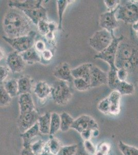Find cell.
<instances>
[{
    "instance_id": "cell-32",
    "label": "cell",
    "mask_w": 138,
    "mask_h": 155,
    "mask_svg": "<svg viewBox=\"0 0 138 155\" xmlns=\"http://www.w3.org/2000/svg\"><path fill=\"white\" fill-rule=\"evenodd\" d=\"M78 152V146L76 144L62 146L57 155H75Z\"/></svg>"
},
{
    "instance_id": "cell-28",
    "label": "cell",
    "mask_w": 138,
    "mask_h": 155,
    "mask_svg": "<svg viewBox=\"0 0 138 155\" xmlns=\"http://www.w3.org/2000/svg\"><path fill=\"white\" fill-rule=\"evenodd\" d=\"M56 2H57L58 14V18H59V25L58 28L60 30H61L62 29V22L63 20V14L69 4L70 3L71 1L68 0H58Z\"/></svg>"
},
{
    "instance_id": "cell-6",
    "label": "cell",
    "mask_w": 138,
    "mask_h": 155,
    "mask_svg": "<svg viewBox=\"0 0 138 155\" xmlns=\"http://www.w3.org/2000/svg\"><path fill=\"white\" fill-rule=\"evenodd\" d=\"M37 35L36 32L32 31L27 35L17 37L14 38H9L7 36H2V39L7 42L15 51L22 53L33 47Z\"/></svg>"
},
{
    "instance_id": "cell-3",
    "label": "cell",
    "mask_w": 138,
    "mask_h": 155,
    "mask_svg": "<svg viewBox=\"0 0 138 155\" xmlns=\"http://www.w3.org/2000/svg\"><path fill=\"white\" fill-rule=\"evenodd\" d=\"M122 42L117 49L115 66L117 69H125L130 72L138 65V51L130 44Z\"/></svg>"
},
{
    "instance_id": "cell-36",
    "label": "cell",
    "mask_w": 138,
    "mask_h": 155,
    "mask_svg": "<svg viewBox=\"0 0 138 155\" xmlns=\"http://www.w3.org/2000/svg\"><path fill=\"white\" fill-rule=\"evenodd\" d=\"M98 109L99 111L104 114L109 115L110 104L108 97L101 100L98 105Z\"/></svg>"
},
{
    "instance_id": "cell-7",
    "label": "cell",
    "mask_w": 138,
    "mask_h": 155,
    "mask_svg": "<svg viewBox=\"0 0 138 155\" xmlns=\"http://www.w3.org/2000/svg\"><path fill=\"white\" fill-rule=\"evenodd\" d=\"M114 33L102 29L93 34L89 40V44L93 49L101 53L106 49L113 40Z\"/></svg>"
},
{
    "instance_id": "cell-30",
    "label": "cell",
    "mask_w": 138,
    "mask_h": 155,
    "mask_svg": "<svg viewBox=\"0 0 138 155\" xmlns=\"http://www.w3.org/2000/svg\"><path fill=\"white\" fill-rule=\"evenodd\" d=\"M118 147L123 155H138V148L126 144L122 141H119Z\"/></svg>"
},
{
    "instance_id": "cell-39",
    "label": "cell",
    "mask_w": 138,
    "mask_h": 155,
    "mask_svg": "<svg viewBox=\"0 0 138 155\" xmlns=\"http://www.w3.org/2000/svg\"><path fill=\"white\" fill-rule=\"evenodd\" d=\"M121 1L119 0H105L104 2L108 11H112L117 9L121 4Z\"/></svg>"
},
{
    "instance_id": "cell-17",
    "label": "cell",
    "mask_w": 138,
    "mask_h": 155,
    "mask_svg": "<svg viewBox=\"0 0 138 155\" xmlns=\"http://www.w3.org/2000/svg\"><path fill=\"white\" fill-rule=\"evenodd\" d=\"M121 97L122 95L117 91H112L109 95L108 98L110 104L109 115L116 116L120 113Z\"/></svg>"
},
{
    "instance_id": "cell-12",
    "label": "cell",
    "mask_w": 138,
    "mask_h": 155,
    "mask_svg": "<svg viewBox=\"0 0 138 155\" xmlns=\"http://www.w3.org/2000/svg\"><path fill=\"white\" fill-rule=\"evenodd\" d=\"M6 63L12 73H20L24 70L26 62L23 60L21 53L14 51L7 56Z\"/></svg>"
},
{
    "instance_id": "cell-42",
    "label": "cell",
    "mask_w": 138,
    "mask_h": 155,
    "mask_svg": "<svg viewBox=\"0 0 138 155\" xmlns=\"http://www.w3.org/2000/svg\"><path fill=\"white\" fill-rule=\"evenodd\" d=\"M34 47L39 53H42V52H43L45 50L47 49L45 42L41 40L37 41V42L35 44Z\"/></svg>"
},
{
    "instance_id": "cell-13",
    "label": "cell",
    "mask_w": 138,
    "mask_h": 155,
    "mask_svg": "<svg viewBox=\"0 0 138 155\" xmlns=\"http://www.w3.org/2000/svg\"><path fill=\"white\" fill-rule=\"evenodd\" d=\"M108 73L93 64L91 67L90 87L94 88L102 85L108 84Z\"/></svg>"
},
{
    "instance_id": "cell-5",
    "label": "cell",
    "mask_w": 138,
    "mask_h": 155,
    "mask_svg": "<svg viewBox=\"0 0 138 155\" xmlns=\"http://www.w3.org/2000/svg\"><path fill=\"white\" fill-rule=\"evenodd\" d=\"M51 88V95L56 104L65 106L72 98V92L67 82L57 80Z\"/></svg>"
},
{
    "instance_id": "cell-38",
    "label": "cell",
    "mask_w": 138,
    "mask_h": 155,
    "mask_svg": "<svg viewBox=\"0 0 138 155\" xmlns=\"http://www.w3.org/2000/svg\"><path fill=\"white\" fill-rule=\"evenodd\" d=\"M84 147L85 151L89 155H95L96 152V147L94 145L90 140L84 141Z\"/></svg>"
},
{
    "instance_id": "cell-11",
    "label": "cell",
    "mask_w": 138,
    "mask_h": 155,
    "mask_svg": "<svg viewBox=\"0 0 138 155\" xmlns=\"http://www.w3.org/2000/svg\"><path fill=\"white\" fill-rule=\"evenodd\" d=\"M39 117L40 115L36 110L29 113L20 114L18 120V126L21 134L35 125L38 121Z\"/></svg>"
},
{
    "instance_id": "cell-26",
    "label": "cell",
    "mask_w": 138,
    "mask_h": 155,
    "mask_svg": "<svg viewBox=\"0 0 138 155\" xmlns=\"http://www.w3.org/2000/svg\"><path fill=\"white\" fill-rule=\"evenodd\" d=\"M61 120L59 114L56 112H53L51 114V127H50V136H54L58 131L60 130Z\"/></svg>"
},
{
    "instance_id": "cell-21",
    "label": "cell",
    "mask_w": 138,
    "mask_h": 155,
    "mask_svg": "<svg viewBox=\"0 0 138 155\" xmlns=\"http://www.w3.org/2000/svg\"><path fill=\"white\" fill-rule=\"evenodd\" d=\"M51 114L47 112L43 115L40 116L38 123L41 134H50L51 127Z\"/></svg>"
},
{
    "instance_id": "cell-46",
    "label": "cell",
    "mask_w": 138,
    "mask_h": 155,
    "mask_svg": "<svg viewBox=\"0 0 138 155\" xmlns=\"http://www.w3.org/2000/svg\"><path fill=\"white\" fill-rule=\"evenodd\" d=\"M46 38L49 41H53L55 38L54 32L50 31L46 35Z\"/></svg>"
},
{
    "instance_id": "cell-48",
    "label": "cell",
    "mask_w": 138,
    "mask_h": 155,
    "mask_svg": "<svg viewBox=\"0 0 138 155\" xmlns=\"http://www.w3.org/2000/svg\"><path fill=\"white\" fill-rule=\"evenodd\" d=\"M132 28L135 32H138V20L132 25Z\"/></svg>"
},
{
    "instance_id": "cell-29",
    "label": "cell",
    "mask_w": 138,
    "mask_h": 155,
    "mask_svg": "<svg viewBox=\"0 0 138 155\" xmlns=\"http://www.w3.org/2000/svg\"><path fill=\"white\" fill-rule=\"evenodd\" d=\"M118 69H110L108 73V85L113 91L115 90L117 84L121 81L119 80L117 76V71Z\"/></svg>"
},
{
    "instance_id": "cell-52",
    "label": "cell",
    "mask_w": 138,
    "mask_h": 155,
    "mask_svg": "<svg viewBox=\"0 0 138 155\" xmlns=\"http://www.w3.org/2000/svg\"><path fill=\"white\" fill-rule=\"evenodd\" d=\"M136 37H137V38H138V32H136Z\"/></svg>"
},
{
    "instance_id": "cell-41",
    "label": "cell",
    "mask_w": 138,
    "mask_h": 155,
    "mask_svg": "<svg viewBox=\"0 0 138 155\" xmlns=\"http://www.w3.org/2000/svg\"><path fill=\"white\" fill-rule=\"evenodd\" d=\"M129 72L124 68L118 69L117 71V76L119 80L121 81H126Z\"/></svg>"
},
{
    "instance_id": "cell-35",
    "label": "cell",
    "mask_w": 138,
    "mask_h": 155,
    "mask_svg": "<svg viewBox=\"0 0 138 155\" xmlns=\"http://www.w3.org/2000/svg\"><path fill=\"white\" fill-rule=\"evenodd\" d=\"M46 142L42 140H39L30 144V147L35 155H39L43 151L46 145Z\"/></svg>"
},
{
    "instance_id": "cell-37",
    "label": "cell",
    "mask_w": 138,
    "mask_h": 155,
    "mask_svg": "<svg viewBox=\"0 0 138 155\" xmlns=\"http://www.w3.org/2000/svg\"><path fill=\"white\" fill-rule=\"evenodd\" d=\"M39 33L42 35L46 36L49 32V22L47 20H42L39 21L37 25Z\"/></svg>"
},
{
    "instance_id": "cell-9",
    "label": "cell",
    "mask_w": 138,
    "mask_h": 155,
    "mask_svg": "<svg viewBox=\"0 0 138 155\" xmlns=\"http://www.w3.org/2000/svg\"><path fill=\"white\" fill-rule=\"evenodd\" d=\"M71 129L77 131L79 134L84 131L91 129L94 130L98 129V125L95 119L88 115H81L74 120Z\"/></svg>"
},
{
    "instance_id": "cell-25",
    "label": "cell",
    "mask_w": 138,
    "mask_h": 155,
    "mask_svg": "<svg viewBox=\"0 0 138 155\" xmlns=\"http://www.w3.org/2000/svg\"><path fill=\"white\" fill-rule=\"evenodd\" d=\"M3 84L6 91L11 97L12 98L18 96V80L15 79H11L3 83Z\"/></svg>"
},
{
    "instance_id": "cell-22",
    "label": "cell",
    "mask_w": 138,
    "mask_h": 155,
    "mask_svg": "<svg viewBox=\"0 0 138 155\" xmlns=\"http://www.w3.org/2000/svg\"><path fill=\"white\" fill-rule=\"evenodd\" d=\"M18 95L24 94H30L32 90V81L27 76H24L18 80Z\"/></svg>"
},
{
    "instance_id": "cell-10",
    "label": "cell",
    "mask_w": 138,
    "mask_h": 155,
    "mask_svg": "<svg viewBox=\"0 0 138 155\" xmlns=\"http://www.w3.org/2000/svg\"><path fill=\"white\" fill-rule=\"evenodd\" d=\"M117 8L114 11L103 12L100 15L99 25L103 29L112 33L119 27V22L116 17Z\"/></svg>"
},
{
    "instance_id": "cell-16",
    "label": "cell",
    "mask_w": 138,
    "mask_h": 155,
    "mask_svg": "<svg viewBox=\"0 0 138 155\" xmlns=\"http://www.w3.org/2000/svg\"><path fill=\"white\" fill-rule=\"evenodd\" d=\"M19 104L20 114L29 113L36 110L33 99L30 94H24L19 95Z\"/></svg>"
},
{
    "instance_id": "cell-33",
    "label": "cell",
    "mask_w": 138,
    "mask_h": 155,
    "mask_svg": "<svg viewBox=\"0 0 138 155\" xmlns=\"http://www.w3.org/2000/svg\"><path fill=\"white\" fill-rule=\"evenodd\" d=\"M111 150V145L107 142H101L96 147L95 155H108Z\"/></svg>"
},
{
    "instance_id": "cell-44",
    "label": "cell",
    "mask_w": 138,
    "mask_h": 155,
    "mask_svg": "<svg viewBox=\"0 0 138 155\" xmlns=\"http://www.w3.org/2000/svg\"><path fill=\"white\" fill-rule=\"evenodd\" d=\"M21 155H36L33 152L30 145H27L23 146V148L21 150Z\"/></svg>"
},
{
    "instance_id": "cell-45",
    "label": "cell",
    "mask_w": 138,
    "mask_h": 155,
    "mask_svg": "<svg viewBox=\"0 0 138 155\" xmlns=\"http://www.w3.org/2000/svg\"><path fill=\"white\" fill-rule=\"evenodd\" d=\"M92 130L89 129L87 130L84 131V132L81 133V136L84 141L90 140L91 137H92Z\"/></svg>"
},
{
    "instance_id": "cell-40",
    "label": "cell",
    "mask_w": 138,
    "mask_h": 155,
    "mask_svg": "<svg viewBox=\"0 0 138 155\" xmlns=\"http://www.w3.org/2000/svg\"><path fill=\"white\" fill-rule=\"evenodd\" d=\"M9 68L8 67L4 66H1L0 67V80L1 83H3L4 81L6 79L8 76L9 72Z\"/></svg>"
},
{
    "instance_id": "cell-49",
    "label": "cell",
    "mask_w": 138,
    "mask_h": 155,
    "mask_svg": "<svg viewBox=\"0 0 138 155\" xmlns=\"http://www.w3.org/2000/svg\"><path fill=\"white\" fill-rule=\"evenodd\" d=\"M100 132L98 130V129H95L94 130H93L92 131V137H97L99 135Z\"/></svg>"
},
{
    "instance_id": "cell-23",
    "label": "cell",
    "mask_w": 138,
    "mask_h": 155,
    "mask_svg": "<svg viewBox=\"0 0 138 155\" xmlns=\"http://www.w3.org/2000/svg\"><path fill=\"white\" fill-rule=\"evenodd\" d=\"M114 91H117L122 96L130 95L135 92V87L127 81H120Z\"/></svg>"
},
{
    "instance_id": "cell-31",
    "label": "cell",
    "mask_w": 138,
    "mask_h": 155,
    "mask_svg": "<svg viewBox=\"0 0 138 155\" xmlns=\"http://www.w3.org/2000/svg\"><path fill=\"white\" fill-rule=\"evenodd\" d=\"M11 98L4 88L3 84L1 83L0 86V105L1 107H6L10 104Z\"/></svg>"
},
{
    "instance_id": "cell-24",
    "label": "cell",
    "mask_w": 138,
    "mask_h": 155,
    "mask_svg": "<svg viewBox=\"0 0 138 155\" xmlns=\"http://www.w3.org/2000/svg\"><path fill=\"white\" fill-rule=\"evenodd\" d=\"M60 116L61 120L60 130L62 132H66L71 128L75 120L69 113L66 112L61 113Z\"/></svg>"
},
{
    "instance_id": "cell-1",
    "label": "cell",
    "mask_w": 138,
    "mask_h": 155,
    "mask_svg": "<svg viewBox=\"0 0 138 155\" xmlns=\"http://www.w3.org/2000/svg\"><path fill=\"white\" fill-rule=\"evenodd\" d=\"M34 23L19 9L11 8L6 12L3 20V28L11 38L27 35L33 30Z\"/></svg>"
},
{
    "instance_id": "cell-14",
    "label": "cell",
    "mask_w": 138,
    "mask_h": 155,
    "mask_svg": "<svg viewBox=\"0 0 138 155\" xmlns=\"http://www.w3.org/2000/svg\"><path fill=\"white\" fill-rule=\"evenodd\" d=\"M53 74L58 80L71 82L74 80L72 74V69L70 68V65L66 62L61 63L56 66Z\"/></svg>"
},
{
    "instance_id": "cell-51",
    "label": "cell",
    "mask_w": 138,
    "mask_h": 155,
    "mask_svg": "<svg viewBox=\"0 0 138 155\" xmlns=\"http://www.w3.org/2000/svg\"><path fill=\"white\" fill-rule=\"evenodd\" d=\"M4 56L3 51H2V49L1 48V60H2V58H3Z\"/></svg>"
},
{
    "instance_id": "cell-4",
    "label": "cell",
    "mask_w": 138,
    "mask_h": 155,
    "mask_svg": "<svg viewBox=\"0 0 138 155\" xmlns=\"http://www.w3.org/2000/svg\"><path fill=\"white\" fill-rule=\"evenodd\" d=\"M117 20L133 25L138 20V1L130 0L120 4L116 12Z\"/></svg>"
},
{
    "instance_id": "cell-18",
    "label": "cell",
    "mask_w": 138,
    "mask_h": 155,
    "mask_svg": "<svg viewBox=\"0 0 138 155\" xmlns=\"http://www.w3.org/2000/svg\"><path fill=\"white\" fill-rule=\"evenodd\" d=\"M51 87L44 81H39L35 85L34 93L39 99L44 101L51 94Z\"/></svg>"
},
{
    "instance_id": "cell-27",
    "label": "cell",
    "mask_w": 138,
    "mask_h": 155,
    "mask_svg": "<svg viewBox=\"0 0 138 155\" xmlns=\"http://www.w3.org/2000/svg\"><path fill=\"white\" fill-rule=\"evenodd\" d=\"M46 147L54 155H57L62 147L59 140L53 136H51L49 141L46 143Z\"/></svg>"
},
{
    "instance_id": "cell-34",
    "label": "cell",
    "mask_w": 138,
    "mask_h": 155,
    "mask_svg": "<svg viewBox=\"0 0 138 155\" xmlns=\"http://www.w3.org/2000/svg\"><path fill=\"white\" fill-rule=\"evenodd\" d=\"M74 85L76 90L81 92H84L91 88L90 85L82 79H74Z\"/></svg>"
},
{
    "instance_id": "cell-53",
    "label": "cell",
    "mask_w": 138,
    "mask_h": 155,
    "mask_svg": "<svg viewBox=\"0 0 138 155\" xmlns=\"http://www.w3.org/2000/svg\"><path fill=\"white\" fill-rule=\"evenodd\" d=\"M137 83H138V82H137Z\"/></svg>"
},
{
    "instance_id": "cell-8",
    "label": "cell",
    "mask_w": 138,
    "mask_h": 155,
    "mask_svg": "<svg viewBox=\"0 0 138 155\" xmlns=\"http://www.w3.org/2000/svg\"><path fill=\"white\" fill-rule=\"evenodd\" d=\"M124 40V36L121 35L119 37L113 36V40L110 45L103 51L95 55V58H99L106 62L110 69L115 68V59L119 45Z\"/></svg>"
},
{
    "instance_id": "cell-2",
    "label": "cell",
    "mask_w": 138,
    "mask_h": 155,
    "mask_svg": "<svg viewBox=\"0 0 138 155\" xmlns=\"http://www.w3.org/2000/svg\"><path fill=\"white\" fill-rule=\"evenodd\" d=\"M41 0H26L24 1H10L9 7L19 9L30 19L34 25H37L42 20H47V11L42 5Z\"/></svg>"
},
{
    "instance_id": "cell-50",
    "label": "cell",
    "mask_w": 138,
    "mask_h": 155,
    "mask_svg": "<svg viewBox=\"0 0 138 155\" xmlns=\"http://www.w3.org/2000/svg\"><path fill=\"white\" fill-rule=\"evenodd\" d=\"M75 155H89L87 153H86V152H85V153H83L82 152H79V151L77 152V153Z\"/></svg>"
},
{
    "instance_id": "cell-47",
    "label": "cell",
    "mask_w": 138,
    "mask_h": 155,
    "mask_svg": "<svg viewBox=\"0 0 138 155\" xmlns=\"http://www.w3.org/2000/svg\"><path fill=\"white\" fill-rule=\"evenodd\" d=\"M39 155H54L51 152L48 150V148L46 147H45V148L44 149L43 151Z\"/></svg>"
},
{
    "instance_id": "cell-15",
    "label": "cell",
    "mask_w": 138,
    "mask_h": 155,
    "mask_svg": "<svg viewBox=\"0 0 138 155\" xmlns=\"http://www.w3.org/2000/svg\"><path fill=\"white\" fill-rule=\"evenodd\" d=\"M92 64L85 63L72 69V74L74 79H82L90 85L91 67Z\"/></svg>"
},
{
    "instance_id": "cell-19",
    "label": "cell",
    "mask_w": 138,
    "mask_h": 155,
    "mask_svg": "<svg viewBox=\"0 0 138 155\" xmlns=\"http://www.w3.org/2000/svg\"><path fill=\"white\" fill-rule=\"evenodd\" d=\"M39 132H40L39 130V124L37 122L35 125H34L27 130L21 134L20 137L23 140V146L31 144L32 140L38 136Z\"/></svg>"
},
{
    "instance_id": "cell-43",
    "label": "cell",
    "mask_w": 138,
    "mask_h": 155,
    "mask_svg": "<svg viewBox=\"0 0 138 155\" xmlns=\"http://www.w3.org/2000/svg\"><path fill=\"white\" fill-rule=\"evenodd\" d=\"M43 60L46 61H50L53 57V54L52 51L49 49H46L41 53Z\"/></svg>"
},
{
    "instance_id": "cell-20",
    "label": "cell",
    "mask_w": 138,
    "mask_h": 155,
    "mask_svg": "<svg viewBox=\"0 0 138 155\" xmlns=\"http://www.w3.org/2000/svg\"><path fill=\"white\" fill-rule=\"evenodd\" d=\"M21 55L25 62L30 64L38 63L41 60L40 53L36 50L34 46L27 51L21 53Z\"/></svg>"
}]
</instances>
